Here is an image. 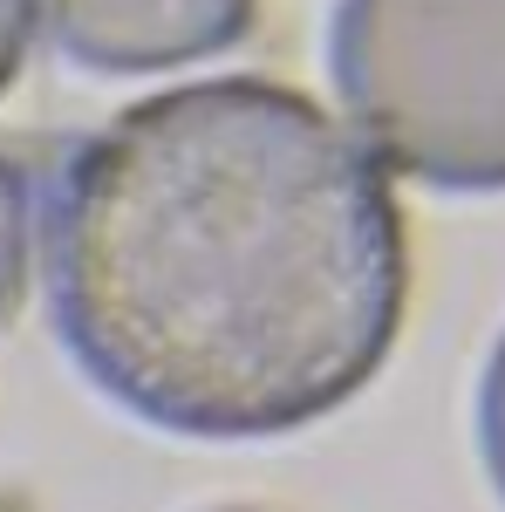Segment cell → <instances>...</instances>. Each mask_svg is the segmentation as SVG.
Returning <instances> with one entry per match:
<instances>
[{"label":"cell","mask_w":505,"mask_h":512,"mask_svg":"<svg viewBox=\"0 0 505 512\" xmlns=\"http://www.w3.org/2000/svg\"><path fill=\"white\" fill-rule=\"evenodd\" d=\"M478 451H485V478L505 499V335L499 349L485 355V376H478Z\"/></svg>","instance_id":"5"},{"label":"cell","mask_w":505,"mask_h":512,"mask_svg":"<svg viewBox=\"0 0 505 512\" xmlns=\"http://www.w3.org/2000/svg\"><path fill=\"white\" fill-rule=\"evenodd\" d=\"M48 315L117 410L178 437H280L376 383L410 239L355 123L273 76L130 103L41 212Z\"/></svg>","instance_id":"1"},{"label":"cell","mask_w":505,"mask_h":512,"mask_svg":"<svg viewBox=\"0 0 505 512\" xmlns=\"http://www.w3.org/2000/svg\"><path fill=\"white\" fill-rule=\"evenodd\" d=\"M328 76L389 171L505 192V0H335Z\"/></svg>","instance_id":"2"},{"label":"cell","mask_w":505,"mask_h":512,"mask_svg":"<svg viewBox=\"0 0 505 512\" xmlns=\"http://www.w3.org/2000/svg\"><path fill=\"white\" fill-rule=\"evenodd\" d=\"M35 28H41V0H0V89L21 76V62L35 48Z\"/></svg>","instance_id":"6"},{"label":"cell","mask_w":505,"mask_h":512,"mask_svg":"<svg viewBox=\"0 0 505 512\" xmlns=\"http://www.w3.org/2000/svg\"><path fill=\"white\" fill-rule=\"evenodd\" d=\"M28 280H35V185L0 151V328L21 315Z\"/></svg>","instance_id":"4"},{"label":"cell","mask_w":505,"mask_h":512,"mask_svg":"<svg viewBox=\"0 0 505 512\" xmlns=\"http://www.w3.org/2000/svg\"><path fill=\"white\" fill-rule=\"evenodd\" d=\"M233 512H246V506H233Z\"/></svg>","instance_id":"7"},{"label":"cell","mask_w":505,"mask_h":512,"mask_svg":"<svg viewBox=\"0 0 505 512\" xmlns=\"http://www.w3.org/2000/svg\"><path fill=\"white\" fill-rule=\"evenodd\" d=\"M260 0H41L48 41L89 76H164L253 35Z\"/></svg>","instance_id":"3"}]
</instances>
